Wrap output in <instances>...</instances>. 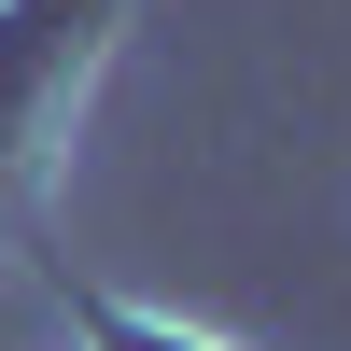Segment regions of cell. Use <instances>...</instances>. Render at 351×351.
<instances>
[{"label":"cell","mask_w":351,"mask_h":351,"mask_svg":"<svg viewBox=\"0 0 351 351\" xmlns=\"http://www.w3.org/2000/svg\"><path fill=\"white\" fill-rule=\"evenodd\" d=\"M112 0H0V225L43 197L56 141H71V84L99 56Z\"/></svg>","instance_id":"1"},{"label":"cell","mask_w":351,"mask_h":351,"mask_svg":"<svg viewBox=\"0 0 351 351\" xmlns=\"http://www.w3.org/2000/svg\"><path fill=\"white\" fill-rule=\"evenodd\" d=\"M71 324H84V351H211V337L155 324V309H127V295H71Z\"/></svg>","instance_id":"2"}]
</instances>
